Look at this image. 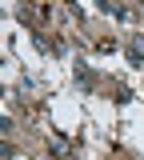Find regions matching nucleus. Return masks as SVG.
I'll return each instance as SVG.
<instances>
[{
    "instance_id": "f257e3e1",
    "label": "nucleus",
    "mask_w": 144,
    "mask_h": 160,
    "mask_svg": "<svg viewBox=\"0 0 144 160\" xmlns=\"http://www.w3.org/2000/svg\"><path fill=\"white\" fill-rule=\"evenodd\" d=\"M132 60H144V40H132Z\"/></svg>"
}]
</instances>
